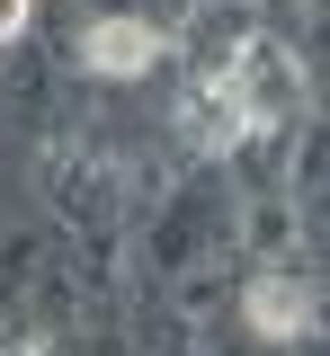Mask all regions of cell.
<instances>
[{"mask_svg": "<svg viewBox=\"0 0 330 356\" xmlns=\"http://www.w3.org/2000/svg\"><path fill=\"white\" fill-rule=\"evenodd\" d=\"M179 134H188L196 152H241L250 143V116H241V89L223 63H205L188 81V98H179Z\"/></svg>", "mask_w": 330, "mask_h": 356, "instance_id": "obj_2", "label": "cell"}, {"mask_svg": "<svg viewBox=\"0 0 330 356\" xmlns=\"http://www.w3.org/2000/svg\"><path fill=\"white\" fill-rule=\"evenodd\" d=\"M259 27H268V0H188L179 9V44L196 63H233Z\"/></svg>", "mask_w": 330, "mask_h": 356, "instance_id": "obj_3", "label": "cell"}, {"mask_svg": "<svg viewBox=\"0 0 330 356\" xmlns=\"http://www.w3.org/2000/svg\"><path fill=\"white\" fill-rule=\"evenodd\" d=\"M27 18H36V0H0V44L27 36Z\"/></svg>", "mask_w": 330, "mask_h": 356, "instance_id": "obj_6", "label": "cell"}, {"mask_svg": "<svg viewBox=\"0 0 330 356\" xmlns=\"http://www.w3.org/2000/svg\"><path fill=\"white\" fill-rule=\"evenodd\" d=\"M81 63H90L98 81H143L161 63V27L152 18H98L90 36H81Z\"/></svg>", "mask_w": 330, "mask_h": 356, "instance_id": "obj_4", "label": "cell"}, {"mask_svg": "<svg viewBox=\"0 0 330 356\" xmlns=\"http://www.w3.org/2000/svg\"><path fill=\"white\" fill-rule=\"evenodd\" d=\"M9 356H54V348H45V339H18V348H9Z\"/></svg>", "mask_w": 330, "mask_h": 356, "instance_id": "obj_7", "label": "cell"}, {"mask_svg": "<svg viewBox=\"0 0 330 356\" xmlns=\"http://www.w3.org/2000/svg\"><path fill=\"white\" fill-rule=\"evenodd\" d=\"M233 72V89H241V116H250V134H285L294 116H304V63L285 54V44H268V36H250L223 63Z\"/></svg>", "mask_w": 330, "mask_h": 356, "instance_id": "obj_1", "label": "cell"}, {"mask_svg": "<svg viewBox=\"0 0 330 356\" xmlns=\"http://www.w3.org/2000/svg\"><path fill=\"white\" fill-rule=\"evenodd\" d=\"M241 312H250L259 339H304V330H313V285H304V276H259V285L241 294Z\"/></svg>", "mask_w": 330, "mask_h": 356, "instance_id": "obj_5", "label": "cell"}]
</instances>
